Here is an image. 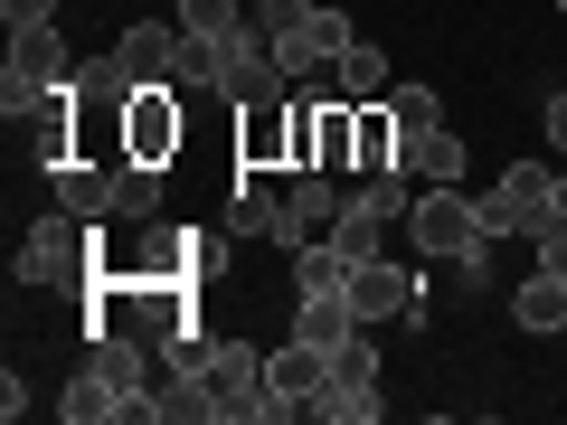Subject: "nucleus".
Here are the masks:
<instances>
[{"instance_id":"obj_1","label":"nucleus","mask_w":567,"mask_h":425,"mask_svg":"<svg viewBox=\"0 0 567 425\" xmlns=\"http://www.w3.org/2000/svg\"><path fill=\"white\" fill-rule=\"evenodd\" d=\"M406 246L435 265H454V283L464 293H483L492 283V237H483V199H464L454 180H425L416 208H406Z\"/></svg>"},{"instance_id":"obj_2","label":"nucleus","mask_w":567,"mask_h":425,"mask_svg":"<svg viewBox=\"0 0 567 425\" xmlns=\"http://www.w3.org/2000/svg\"><path fill=\"white\" fill-rule=\"evenodd\" d=\"M95 246H104V237L76 218V208H48V218H29V227H20V246H10V274L39 283V293H66V283L85 293V283L104 274Z\"/></svg>"},{"instance_id":"obj_3","label":"nucleus","mask_w":567,"mask_h":425,"mask_svg":"<svg viewBox=\"0 0 567 425\" xmlns=\"http://www.w3.org/2000/svg\"><path fill=\"white\" fill-rule=\"evenodd\" d=\"M208 406L218 425H284V397L265 387V350L256 341H208Z\"/></svg>"},{"instance_id":"obj_4","label":"nucleus","mask_w":567,"mask_h":425,"mask_svg":"<svg viewBox=\"0 0 567 425\" xmlns=\"http://www.w3.org/2000/svg\"><path fill=\"white\" fill-rule=\"evenodd\" d=\"M350 303H360V322H398V331H416L425 322V274L388 246V256H369L360 274H350Z\"/></svg>"},{"instance_id":"obj_5","label":"nucleus","mask_w":567,"mask_h":425,"mask_svg":"<svg viewBox=\"0 0 567 425\" xmlns=\"http://www.w3.org/2000/svg\"><path fill=\"white\" fill-rule=\"evenodd\" d=\"M189 142V114H181V85H142L133 104H123V162H181Z\"/></svg>"},{"instance_id":"obj_6","label":"nucleus","mask_w":567,"mask_h":425,"mask_svg":"<svg viewBox=\"0 0 567 425\" xmlns=\"http://www.w3.org/2000/svg\"><path fill=\"white\" fill-rule=\"evenodd\" d=\"M548 189H558L548 162H511L502 180L483 189V237H529V227L548 218Z\"/></svg>"},{"instance_id":"obj_7","label":"nucleus","mask_w":567,"mask_h":425,"mask_svg":"<svg viewBox=\"0 0 567 425\" xmlns=\"http://www.w3.org/2000/svg\"><path fill=\"white\" fill-rule=\"evenodd\" d=\"M350 39H360V29L341 20V0H312L303 20H293V29H275V39H265V48H275V66H284V76H322V66L341 58Z\"/></svg>"},{"instance_id":"obj_8","label":"nucleus","mask_w":567,"mask_h":425,"mask_svg":"<svg viewBox=\"0 0 567 425\" xmlns=\"http://www.w3.org/2000/svg\"><path fill=\"white\" fill-rule=\"evenodd\" d=\"M265 387L284 397V416H303V406L331 387V350H312V341H284V350H265Z\"/></svg>"},{"instance_id":"obj_9","label":"nucleus","mask_w":567,"mask_h":425,"mask_svg":"<svg viewBox=\"0 0 567 425\" xmlns=\"http://www.w3.org/2000/svg\"><path fill=\"white\" fill-rule=\"evenodd\" d=\"M114 170H123V162H104V152L58 162V170H48V180H58V208H76L85 227H104V218H114Z\"/></svg>"},{"instance_id":"obj_10","label":"nucleus","mask_w":567,"mask_h":425,"mask_svg":"<svg viewBox=\"0 0 567 425\" xmlns=\"http://www.w3.org/2000/svg\"><path fill=\"white\" fill-rule=\"evenodd\" d=\"M227 237H237V246H293V218H284V199L256 180V170H237V199H227Z\"/></svg>"},{"instance_id":"obj_11","label":"nucleus","mask_w":567,"mask_h":425,"mask_svg":"<svg viewBox=\"0 0 567 425\" xmlns=\"http://www.w3.org/2000/svg\"><path fill=\"white\" fill-rule=\"evenodd\" d=\"M350 208V189L331 180V170H293V189H284V218H293V246H312V237H331V218ZM284 246V256H293Z\"/></svg>"},{"instance_id":"obj_12","label":"nucleus","mask_w":567,"mask_h":425,"mask_svg":"<svg viewBox=\"0 0 567 425\" xmlns=\"http://www.w3.org/2000/svg\"><path fill=\"white\" fill-rule=\"evenodd\" d=\"M275 162H293V95L237 114V170H275Z\"/></svg>"},{"instance_id":"obj_13","label":"nucleus","mask_w":567,"mask_h":425,"mask_svg":"<svg viewBox=\"0 0 567 425\" xmlns=\"http://www.w3.org/2000/svg\"><path fill=\"white\" fill-rule=\"evenodd\" d=\"M0 76H20V85H48V95H58V85H76V58H66L58 20H48V29H10V66H0Z\"/></svg>"},{"instance_id":"obj_14","label":"nucleus","mask_w":567,"mask_h":425,"mask_svg":"<svg viewBox=\"0 0 567 425\" xmlns=\"http://www.w3.org/2000/svg\"><path fill=\"white\" fill-rule=\"evenodd\" d=\"M114 58L133 66L142 85H171V58H181V20H133V29L114 39Z\"/></svg>"},{"instance_id":"obj_15","label":"nucleus","mask_w":567,"mask_h":425,"mask_svg":"<svg viewBox=\"0 0 567 425\" xmlns=\"http://www.w3.org/2000/svg\"><path fill=\"white\" fill-rule=\"evenodd\" d=\"M511 322H520L529 341H558L567 331V274H529L520 293H511Z\"/></svg>"},{"instance_id":"obj_16","label":"nucleus","mask_w":567,"mask_h":425,"mask_svg":"<svg viewBox=\"0 0 567 425\" xmlns=\"http://www.w3.org/2000/svg\"><path fill=\"white\" fill-rule=\"evenodd\" d=\"M350 331H360V303H350V293H303V303H293V341L341 350Z\"/></svg>"},{"instance_id":"obj_17","label":"nucleus","mask_w":567,"mask_h":425,"mask_svg":"<svg viewBox=\"0 0 567 425\" xmlns=\"http://www.w3.org/2000/svg\"><path fill=\"white\" fill-rule=\"evenodd\" d=\"M133 95H142V76H133V66L114 58V48L76 66V104H85V114H123V104H133Z\"/></svg>"},{"instance_id":"obj_18","label":"nucleus","mask_w":567,"mask_h":425,"mask_svg":"<svg viewBox=\"0 0 567 425\" xmlns=\"http://www.w3.org/2000/svg\"><path fill=\"white\" fill-rule=\"evenodd\" d=\"M331 95L379 104V95H388V48H379V39H350L341 58H331Z\"/></svg>"},{"instance_id":"obj_19","label":"nucleus","mask_w":567,"mask_h":425,"mask_svg":"<svg viewBox=\"0 0 567 425\" xmlns=\"http://www.w3.org/2000/svg\"><path fill=\"white\" fill-rule=\"evenodd\" d=\"M398 170H416V180H464L473 170V152H464V133H406V152H398Z\"/></svg>"},{"instance_id":"obj_20","label":"nucleus","mask_w":567,"mask_h":425,"mask_svg":"<svg viewBox=\"0 0 567 425\" xmlns=\"http://www.w3.org/2000/svg\"><path fill=\"white\" fill-rule=\"evenodd\" d=\"M350 274H360V256H350V246H331V237L293 246V293H350Z\"/></svg>"},{"instance_id":"obj_21","label":"nucleus","mask_w":567,"mask_h":425,"mask_svg":"<svg viewBox=\"0 0 567 425\" xmlns=\"http://www.w3.org/2000/svg\"><path fill=\"white\" fill-rule=\"evenodd\" d=\"M398 237H406V227H388L379 208L360 199V189H350V208H341V218H331V246H350V256H360V265H369V256H388V246H398Z\"/></svg>"},{"instance_id":"obj_22","label":"nucleus","mask_w":567,"mask_h":425,"mask_svg":"<svg viewBox=\"0 0 567 425\" xmlns=\"http://www.w3.org/2000/svg\"><path fill=\"white\" fill-rule=\"evenodd\" d=\"M218 76H227V39H199V29H181L171 85H181V95H218Z\"/></svg>"},{"instance_id":"obj_23","label":"nucleus","mask_w":567,"mask_h":425,"mask_svg":"<svg viewBox=\"0 0 567 425\" xmlns=\"http://www.w3.org/2000/svg\"><path fill=\"white\" fill-rule=\"evenodd\" d=\"M58 416H66V425H104V416H123V387L104 379L95 360H85L76 379H66V397H58Z\"/></svg>"},{"instance_id":"obj_24","label":"nucleus","mask_w":567,"mask_h":425,"mask_svg":"<svg viewBox=\"0 0 567 425\" xmlns=\"http://www.w3.org/2000/svg\"><path fill=\"white\" fill-rule=\"evenodd\" d=\"M114 218H133V227L162 218V162H123L114 170Z\"/></svg>"},{"instance_id":"obj_25","label":"nucleus","mask_w":567,"mask_h":425,"mask_svg":"<svg viewBox=\"0 0 567 425\" xmlns=\"http://www.w3.org/2000/svg\"><path fill=\"white\" fill-rule=\"evenodd\" d=\"M171 20L199 29V39H246V29H256V20H246V0H181Z\"/></svg>"},{"instance_id":"obj_26","label":"nucleus","mask_w":567,"mask_h":425,"mask_svg":"<svg viewBox=\"0 0 567 425\" xmlns=\"http://www.w3.org/2000/svg\"><path fill=\"white\" fill-rule=\"evenodd\" d=\"M331 387H369V397H379V341H369V322L331 350Z\"/></svg>"},{"instance_id":"obj_27","label":"nucleus","mask_w":567,"mask_h":425,"mask_svg":"<svg viewBox=\"0 0 567 425\" xmlns=\"http://www.w3.org/2000/svg\"><path fill=\"white\" fill-rule=\"evenodd\" d=\"M360 199L379 208L388 227H406V208H416V170H369V180H360Z\"/></svg>"},{"instance_id":"obj_28","label":"nucleus","mask_w":567,"mask_h":425,"mask_svg":"<svg viewBox=\"0 0 567 425\" xmlns=\"http://www.w3.org/2000/svg\"><path fill=\"white\" fill-rule=\"evenodd\" d=\"M388 114H398V133H435L445 123V95L435 85H388Z\"/></svg>"},{"instance_id":"obj_29","label":"nucleus","mask_w":567,"mask_h":425,"mask_svg":"<svg viewBox=\"0 0 567 425\" xmlns=\"http://www.w3.org/2000/svg\"><path fill=\"white\" fill-rule=\"evenodd\" d=\"M303 416H312V425H369V416H379V397H369V387H322Z\"/></svg>"},{"instance_id":"obj_30","label":"nucleus","mask_w":567,"mask_h":425,"mask_svg":"<svg viewBox=\"0 0 567 425\" xmlns=\"http://www.w3.org/2000/svg\"><path fill=\"white\" fill-rule=\"evenodd\" d=\"M529 256H539V274H567V218H539V227H529Z\"/></svg>"},{"instance_id":"obj_31","label":"nucleus","mask_w":567,"mask_h":425,"mask_svg":"<svg viewBox=\"0 0 567 425\" xmlns=\"http://www.w3.org/2000/svg\"><path fill=\"white\" fill-rule=\"evenodd\" d=\"M303 10H312V0H256V10H246V20H256L265 39H275V29H293V20H303Z\"/></svg>"},{"instance_id":"obj_32","label":"nucleus","mask_w":567,"mask_h":425,"mask_svg":"<svg viewBox=\"0 0 567 425\" xmlns=\"http://www.w3.org/2000/svg\"><path fill=\"white\" fill-rule=\"evenodd\" d=\"M0 20H10V29H48V20H58V0H0Z\"/></svg>"},{"instance_id":"obj_33","label":"nucleus","mask_w":567,"mask_h":425,"mask_svg":"<svg viewBox=\"0 0 567 425\" xmlns=\"http://www.w3.org/2000/svg\"><path fill=\"white\" fill-rule=\"evenodd\" d=\"M539 123H548V152L567 162V95H548V104H539Z\"/></svg>"},{"instance_id":"obj_34","label":"nucleus","mask_w":567,"mask_h":425,"mask_svg":"<svg viewBox=\"0 0 567 425\" xmlns=\"http://www.w3.org/2000/svg\"><path fill=\"white\" fill-rule=\"evenodd\" d=\"M548 218H567V170H558V189H548Z\"/></svg>"},{"instance_id":"obj_35","label":"nucleus","mask_w":567,"mask_h":425,"mask_svg":"<svg viewBox=\"0 0 567 425\" xmlns=\"http://www.w3.org/2000/svg\"><path fill=\"white\" fill-rule=\"evenodd\" d=\"M162 10H181V0H162Z\"/></svg>"},{"instance_id":"obj_36","label":"nucleus","mask_w":567,"mask_h":425,"mask_svg":"<svg viewBox=\"0 0 567 425\" xmlns=\"http://www.w3.org/2000/svg\"><path fill=\"white\" fill-rule=\"evenodd\" d=\"M558 20H567V0H558Z\"/></svg>"}]
</instances>
